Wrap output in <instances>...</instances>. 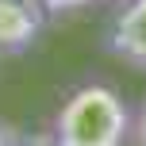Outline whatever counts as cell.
I'll use <instances>...</instances> for the list:
<instances>
[{
  "instance_id": "cell-6",
  "label": "cell",
  "mask_w": 146,
  "mask_h": 146,
  "mask_svg": "<svg viewBox=\"0 0 146 146\" xmlns=\"http://www.w3.org/2000/svg\"><path fill=\"white\" fill-rule=\"evenodd\" d=\"M23 146H58V142H54V135H42V139H31V142H23Z\"/></svg>"
},
{
  "instance_id": "cell-5",
  "label": "cell",
  "mask_w": 146,
  "mask_h": 146,
  "mask_svg": "<svg viewBox=\"0 0 146 146\" xmlns=\"http://www.w3.org/2000/svg\"><path fill=\"white\" fill-rule=\"evenodd\" d=\"M131 146H146V100L131 119Z\"/></svg>"
},
{
  "instance_id": "cell-2",
  "label": "cell",
  "mask_w": 146,
  "mask_h": 146,
  "mask_svg": "<svg viewBox=\"0 0 146 146\" xmlns=\"http://www.w3.org/2000/svg\"><path fill=\"white\" fill-rule=\"evenodd\" d=\"M104 46L119 62L146 73V0H119L108 23V35H104Z\"/></svg>"
},
{
  "instance_id": "cell-1",
  "label": "cell",
  "mask_w": 146,
  "mask_h": 146,
  "mask_svg": "<svg viewBox=\"0 0 146 146\" xmlns=\"http://www.w3.org/2000/svg\"><path fill=\"white\" fill-rule=\"evenodd\" d=\"M131 108L104 81L73 88L54 115V142L58 146H123L131 142Z\"/></svg>"
},
{
  "instance_id": "cell-3",
  "label": "cell",
  "mask_w": 146,
  "mask_h": 146,
  "mask_svg": "<svg viewBox=\"0 0 146 146\" xmlns=\"http://www.w3.org/2000/svg\"><path fill=\"white\" fill-rule=\"evenodd\" d=\"M38 0H0V54H23L42 31Z\"/></svg>"
},
{
  "instance_id": "cell-4",
  "label": "cell",
  "mask_w": 146,
  "mask_h": 146,
  "mask_svg": "<svg viewBox=\"0 0 146 146\" xmlns=\"http://www.w3.org/2000/svg\"><path fill=\"white\" fill-rule=\"evenodd\" d=\"M46 15H69V12H81V8L96 4V0H38Z\"/></svg>"
}]
</instances>
